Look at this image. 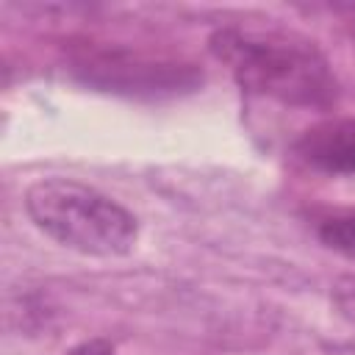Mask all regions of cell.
Instances as JSON below:
<instances>
[{
  "instance_id": "cell-7",
  "label": "cell",
  "mask_w": 355,
  "mask_h": 355,
  "mask_svg": "<svg viewBox=\"0 0 355 355\" xmlns=\"http://www.w3.org/2000/svg\"><path fill=\"white\" fill-rule=\"evenodd\" d=\"M67 355H116V349H114V344L105 341V338H89V341L72 347Z\"/></svg>"
},
{
  "instance_id": "cell-4",
  "label": "cell",
  "mask_w": 355,
  "mask_h": 355,
  "mask_svg": "<svg viewBox=\"0 0 355 355\" xmlns=\"http://www.w3.org/2000/svg\"><path fill=\"white\" fill-rule=\"evenodd\" d=\"M294 153L311 169L355 175V116H333L311 125L294 141Z\"/></svg>"
},
{
  "instance_id": "cell-3",
  "label": "cell",
  "mask_w": 355,
  "mask_h": 355,
  "mask_svg": "<svg viewBox=\"0 0 355 355\" xmlns=\"http://www.w3.org/2000/svg\"><path fill=\"white\" fill-rule=\"evenodd\" d=\"M86 80L108 89V92H130V94H175L180 89H191L197 83V72L183 64H150V61H125V58H97L86 64Z\"/></svg>"
},
{
  "instance_id": "cell-5",
  "label": "cell",
  "mask_w": 355,
  "mask_h": 355,
  "mask_svg": "<svg viewBox=\"0 0 355 355\" xmlns=\"http://www.w3.org/2000/svg\"><path fill=\"white\" fill-rule=\"evenodd\" d=\"M319 239L324 247H330L333 252L355 261V214H336L319 222L316 227Z\"/></svg>"
},
{
  "instance_id": "cell-1",
  "label": "cell",
  "mask_w": 355,
  "mask_h": 355,
  "mask_svg": "<svg viewBox=\"0 0 355 355\" xmlns=\"http://www.w3.org/2000/svg\"><path fill=\"white\" fill-rule=\"evenodd\" d=\"M208 47L247 94L297 108H327L338 97L327 58L300 36L219 28Z\"/></svg>"
},
{
  "instance_id": "cell-6",
  "label": "cell",
  "mask_w": 355,
  "mask_h": 355,
  "mask_svg": "<svg viewBox=\"0 0 355 355\" xmlns=\"http://www.w3.org/2000/svg\"><path fill=\"white\" fill-rule=\"evenodd\" d=\"M330 302H333L336 313L344 322L355 324V275H341V277L333 280V286H330Z\"/></svg>"
},
{
  "instance_id": "cell-2",
  "label": "cell",
  "mask_w": 355,
  "mask_h": 355,
  "mask_svg": "<svg viewBox=\"0 0 355 355\" xmlns=\"http://www.w3.org/2000/svg\"><path fill=\"white\" fill-rule=\"evenodd\" d=\"M25 211L44 236L80 255H128L139 239V222L125 205L72 178L31 183Z\"/></svg>"
}]
</instances>
